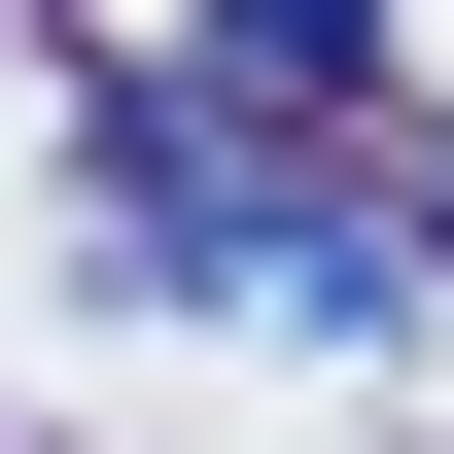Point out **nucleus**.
Here are the masks:
<instances>
[{
    "label": "nucleus",
    "instance_id": "f03ea898",
    "mask_svg": "<svg viewBox=\"0 0 454 454\" xmlns=\"http://www.w3.org/2000/svg\"><path fill=\"white\" fill-rule=\"evenodd\" d=\"M419 280H454V106H419Z\"/></svg>",
    "mask_w": 454,
    "mask_h": 454
},
{
    "label": "nucleus",
    "instance_id": "f257e3e1",
    "mask_svg": "<svg viewBox=\"0 0 454 454\" xmlns=\"http://www.w3.org/2000/svg\"><path fill=\"white\" fill-rule=\"evenodd\" d=\"M419 0H210V106H385Z\"/></svg>",
    "mask_w": 454,
    "mask_h": 454
}]
</instances>
